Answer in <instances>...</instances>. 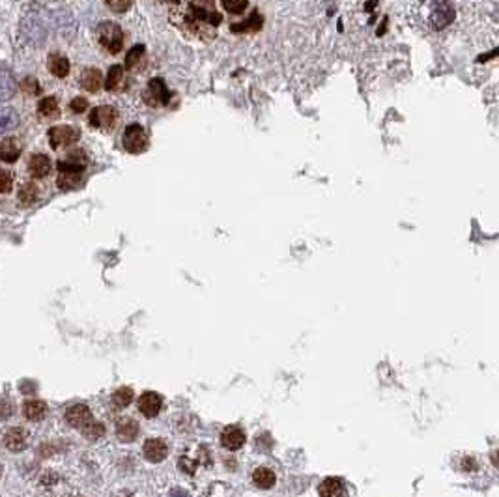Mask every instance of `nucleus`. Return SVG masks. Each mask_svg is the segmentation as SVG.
Returning a JSON list of instances; mask_svg holds the SVG:
<instances>
[{"instance_id": "f257e3e1", "label": "nucleus", "mask_w": 499, "mask_h": 497, "mask_svg": "<svg viewBox=\"0 0 499 497\" xmlns=\"http://www.w3.org/2000/svg\"><path fill=\"white\" fill-rule=\"evenodd\" d=\"M170 21L189 38L207 41L215 38L223 15L217 10L215 0H185L170 10Z\"/></svg>"}, {"instance_id": "f03ea898", "label": "nucleus", "mask_w": 499, "mask_h": 497, "mask_svg": "<svg viewBox=\"0 0 499 497\" xmlns=\"http://www.w3.org/2000/svg\"><path fill=\"white\" fill-rule=\"evenodd\" d=\"M415 15L428 30H443L454 21V6L449 0H421L417 4Z\"/></svg>"}, {"instance_id": "7ed1b4c3", "label": "nucleus", "mask_w": 499, "mask_h": 497, "mask_svg": "<svg viewBox=\"0 0 499 497\" xmlns=\"http://www.w3.org/2000/svg\"><path fill=\"white\" fill-rule=\"evenodd\" d=\"M96 38H98L99 45L110 54H118L123 49V32L116 23H110V21L101 23L96 30Z\"/></svg>"}, {"instance_id": "20e7f679", "label": "nucleus", "mask_w": 499, "mask_h": 497, "mask_svg": "<svg viewBox=\"0 0 499 497\" xmlns=\"http://www.w3.org/2000/svg\"><path fill=\"white\" fill-rule=\"evenodd\" d=\"M122 144H123V150H125L128 154H135V155L143 154V152L148 150L150 136L143 125H139V123H131V125H128L125 131H123Z\"/></svg>"}, {"instance_id": "39448f33", "label": "nucleus", "mask_w": 499, "mask_h": 497, "mask_svg": "<svg viewBox=\"0 0 499 497\" xmlns=\"http://www.w3.org/2000/svg\"><path fill=\"white\" fill-rule=\"evenodd\" d=\"M170 90L163 79H152L144 92V101L148 107H167L170 103Z\"/></svg>"}, {"instance_id": "423d86ee", "label": "nucleus", "mask_w": 499, "mask_h": 497, "mask_svg": "<svg viewBox=\"0 0 499 497\" xmlns=\"http://www.w3.org/2000/svg\"><path fill=\"white\" fill-rule=\"evenodd\" d=\"M118 122V112L114 107L110 105H99L90 112L88 123H90L94 130L99 131H109L112 130Z\"/></svg>"}, {"instance_id": "0eeeda50", "label": "nucleus", "mask_w": 499, "mask_h": 497, "mask_svg": "<svg viewBox=\"0 0 499 497\" xmlns=\"http://www.w3.org/2000/svg\"><path fill=\"white\" fill-rule=\"evenodd\" d=\"M79 139H81V131L72 125H57L49 131V144L54 150L73 146Z\"/></svg>"}, {"instance_id": "6e6552de", "label": "nucleus", "mask_w": 499, "mask_h": 497, "mask_svg": "<svg viewBox=\"0 0 499 497\" xmlns=\"http://www.w3.org/2000/svg\"><path fill=\"white\" fill-rule=\"evenodd\" d=\"M86 165H88V155L85 150L73 148L59 161V172H85Z\"/></svg>"}, {"instance_id": "1a4fd4ad", "label": "nucleus", "mask_w": 499, "mask_h": 497, "mask_svg": "<svg viewBox=\"0 0 499 497\" xmlns=\"http://www.w3.org/2000/svg\"><path fill=\"white\" fill-rule=\"evenodd\" d=\"M65 420L83 432L86 426L94 423V417H92V412L85 406V404H75V406L68 407V412H65Z\"/></svg>"}, {"instance_id": "9d476101", "label": "nucleus", "mask_w": 499, "mask_h": 497, "mask_svg": "<svg viewBox=\"0 0 499 497\" xmlns=\"http://www.w3.org/2000/svg\"><path fill=\"white\" fill-rule=\"evenodd\" d=\"M28 439H30V434L25 428L21 426H15V428H10L4 436V445L13 452H19L23 449H26L28 445Z\"/></svg>"}, {"instance_id": "9b49d317", "label": "nucleus", "mask_w": 499, "mask_h": 497, "mask_svg": "<svg viewBox=\"0 0 499 497\" xmlns=\"http://www.w3.org/2000/svg\"><path fill=\"white\" fill-rule=\"evenodd\" d=\"M221 443L228 451H238L245 443V432L241 430L240 426H227L221 434Z\"/></svg>"}, {"instance_id": "f8f14e48", "label": "nucleus", "mask_w": 499, "mask_h": 497, "mask_svg": "<svg viewBox=\"0 0 499 497\" xmlns=\"http://www.w3.org/2000/svg\"><path fill=\"white\" fill-rule=\"evenodd\" d=\"M163 398L157 393H152V391L144 393L143 396L139 398V409H141V414H143L144 417H150V419L159 414Z\"/></svg>"}, {"instance_id": "ddd939ff", "label": "nucleus", "mask_w": 499, "mask_h": 497, "mask_svg": "<svg viewBox=\"0 0 499 497\" xmlns=\"http://www.w3.org/2000/svg\"><path fill=\"white\" fill-rule=\"evenodd\" d=\"M103 83L105 79L103 75H101V71L94 70V68L85 70L83 71V75H81V86H83L86 92H90V94H96V92L101 90V88H103Z\"/></svg>"}, {"instance_id": "4468645a", "label": "nucleus", "mask_w": 499, "mask_h": 497, "mask_svg": "<svg viewBox=\"0 0 499 497\" xmlns=\"http://www.w3.org/2000/svg\"><path fill=\"white\" fill-rule=\"evenodd\" d=\"M167 452H169V449H167L165 441H161V439L152 438L144 443V456L150 462H161V460L167 458Z\"/></svg>"}, {"instance_id": "2eb2a0df", "label": "nucleus", "mask_w": 499, "mask_h": 497, "mask_svg": "<svg viewBox=\"0 0 499 497\" xmlns=\"http://www.w3.org/2000/svg\"><path fill=\"white\" fill-rule=\"evenodd\" d=\"M28 172L34 178H45L51 172V159L43 154H34L28 161Z\"/></svg>"}, {"instance_id": "dca6fc26", "label": "nucleus", "mask_w": 499, "mask_h": 497, "mask_svg": "<svg viewBox=\"0 0 499 497\" xmlns=\"http://www.w3.org/2000/svg\"><path fill=\"white\" fill-rule=\"evenodd\" d=\"M105 88L109 92H120L125 86V70L122 65H112L105 77Z\"/></svg>"}, {"instance_id": "f3484780", "label": "nucleus", "mask_w": 499, "mask_h": 497, "mask_svg": "<svg viewBox=\"0 0 499 497\" xmlns=\"http://www.w3.org/2000/svg\"><path fill=\"white\" fill-rule=\"evenodd\" d=\"M146 49L144 45H135L128 52V57H125V70L130 71H141L146 68Z\"/></svg>"}, {"instance_id": "a211bd4d", "label": "nucleus", "mask_w": 499, "mask_h": 497, "mask_svg": "<svg viewBox=\"0 0 499 497\" xmlns=\"http://www.w3.org/2000/svg\"><path fill=\"white\" fill-rule=\"evenodd\" d=\"M21 144L15 139H4L0 142V161L13 163L19 159Z\"/></svg>"}, {"instance_id": "6ab92c4d", "label": "nucleus", "mask_w": 499, "mask_h": 497, "mask_svg": "<svg viewBox=\"0 0 499 497\" xmlns=\"http://www.w3.org/2000/svg\"><path fill=\"white\" fill-rule=\"evenodd\" d=\"M320 497H343L344 496V483L337 477H327L318 488Z\"/></svg>"}, {"instance_id": "aec40b11", "label": "nucleus", "mask_w": 499, "mask_h": 497, "mask_svg": "<svg viewBox=\"0 0 499 497\" xmlns=\"http://www.w3.org/2000/svg\"><path fill=\"white\" fill-rule=\"evenodd\" d=\"M83 185V172H59L57 187L60 191H73Z\"/></svg>"}, {"instance_id": "412c9836", "label": "nucleus", "mask_w": 499, "mask_h": 497, "mask_svg": "<svg viewBox=\"0 0 499 497\" xmlns=\"http://www.w3.org/2000/svg\"><path fill=\"white\" fill-rule=\"evenodd\" d=\"M47 68H49V71H51L54 77L64 79L68 77V73H70V60L62 57V54H51L49 62H47Z\"/></svg>"}, {"instance_id": "4be33fe9", "label": "nucleus", "mask_w": 499, "mask_h": 497, "mask_svg": "<svg viewBox=\"0 0 499 497\" xmlns=\"http://www.w3.org/2000/svg\"><path fill=\"white\" fill-rule=\"evenodd\" d=\"M23 414L28 420H41L47 415V404L41 400H28L23 406Z\"/></svg>"}, {"instance_id": "5701e85b", "label": "nucleus", "mask_w": 499, "mask_h": 497, "mask_svg": "<svg viewBox=\"0 0 499 497\" xmlns=\"http://www.w3.org/2000/svg\"><path fill=\"white\" fill-rule=\"evenodd\" d=\"M139 434V425L133 419H120L116 425V436L122 441H133Z\"/></svg>"}, {"instance_id": "b1692460", "label": "nucleus", "mask_w": 499, "mask_h": 497, "mask_svg": "<svg viewBox=\"0 0 499 497\" xmlns=\"http://www.w3.org/2000/svg\"><path fill=\"white\" fill-rule=\"evenodd\" d=\"M39 116L47 118V120H54L60 116V107L54 97H43L38 103Z\"/></svg>"}, {"instance_id": "393cba45", "label": "nucleus", "mask_w": 499, "mask_h": 497, "mask_svg": "<svg viewBox=\"0 0 499 497\" xmlns=\"http://www.w3.org/2000/svg\"><path fill=\"white\" fill-rule=\"evenodd\" d=\"M275 473L272 471V469H267V467H258L256 471L253 473V483L258 488H264V490H267V488H272L273 485H275Z\"/></svg>"}, {"instance_id": "a878e982", "label": "nucleus", "mask_w": 499, "mask_h": 497, "mask_svg": "<svg viewBox=\"0 0 499 497\" xmlns=\"http://www.w3.org/2000/svg\"><path fill=\"white\" fill-rule=\"evenodd\" d=\"M258 28H262V17H260L258 12L251 13V17L245 23L232 26L234 32H256Z\"/></svg>"}, {"instance_id": "bb28decb", "label": "nucleus", "mask_w": 499, "mask_h": 497, "mask_svg": "<svg viewBox=\"0 0 499 497\" xmlns=\"http://www.w3.org/2000/svg\"><path fill=\"white\" fill-rule=\"evenodd\" d=\"M36 199H38V187H36L34 183H25V185L19 189V201L23 202L25 206L36 202Z\"/></svg>"}, {"instance_id": "cd10ccee", "label": "nucleus", "mask_w": 499, "mask_h": 497, "mask_svg": "<svg viewBox=\"0 0 499 497\" xmlns=\"http://www.w3.org/2000/svg\"><path fill=\"white\" fill-rule=\"evenodd\" d=\"M221 2H223V8L232 15H241L249 6V0H221Z\"/></svg>"}, {"instance_id": "c85d7f7f", "label": "nucleus", "mask_w": 499, "mask_h": 497, "mask_svg": "<svg viewBox=\"0 0 499 497\" xmlns=\"http://www.w3.org/2000/svg\"><path fill=\"white\" fill-rule=\"evenodd\" d=\"M131 400H133V391H131L130 387L118 389L116 393L112 394V402H114L118 407H125L128 404H131Z\"/></svg>"}, {"instance_id": "c756f323", "label": "nucleus", "mask_w": 499, "mask_h": 497, "mask_svg": "<svg viewBox=\"0 0 499 497\" xmlns=\"http://www.w3.org/2000/svg\"><path fill=\"white\" fill-rule=\"evenodd\" d=\"M83 434H85L86 438L98 439V438H101V436H103V434H105V426L101 425V423H98V420H94L92 425L86 426L85 430H83Z\"/></svg>"}, {"instance_id": "7c9ffc66", "label": "nucleus", "mask_w": 499, "mask_h": 497, "mask_svg": "<svg viewBox=\"0 0 499 497\" xmlns=\"http://www.w3.org/2000/svg\"><path fill=\"white\" fill-rule=\"evenodd\" d=\"M105 4L116 13H125L133 6V0H105Z\"/></svg>"}, {"instance_id": "2f4dec72", "label": "nucleus", "mask_w": 499, "mask_h": 497, "mask_svg": "<svg viewBox=\"0 0 499 497\" xmlns=\"http://www.w3.org/2000/svg\"><path fill=\"white\" fill-rule=\"evenodd\" d=\"M12 176L8 174L4 168H0V194L10 193L12 191Z\"/></svg>"}, {"instance_id": "473e14b6", "label": "nucleus", "mask_w": 499, "mask_h": 497, "mask_svg": "<svg viewBox=\"0 0 499 497\" xmlns=\"http://www.w3.org/2000/svg\"><path fill=\"white\" fill-rule=\"evenodd\" d=\"M70 109L75 112V114H81V112H85L88 109V101H86L85 97H75L72 103H70Z\"/></svg>"}, {"instance_id": "72a5a7b5", "label": "nucleus", "mask_w": 499, "mask_h": 497, "mask_svg": "<svg viewBox=\"0 0 499 497\" xmlns=\"http://www.w3.org/2000/svg\"><path fill=\"white\" fill-rule=\"evenodd\" d=\"M0 477H2V464H0Z\"/></svg>"}, {"instance_id": "f704fd0d", "label": "nucleus", "mask_w": 499, "mask_h": 497, "mask_svg": "<svg viewBox=\"0 0 499 497\" xmlns=\"http://www.w3.org/2000/svg\"><path fill=\"white\" fill-rule=\"evenodd\" d=\"M163 2H174V0H163Z\"/></svg>"}]
</instances>
